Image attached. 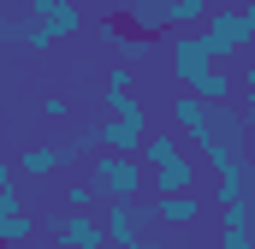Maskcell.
I'll use <instances>...</instances> for the list:
<instances>
[{
	"instance_id": "cell-1",
	"label": "cell",
	"mask_w": 255,
	"mask_h": 249,
	"mask_svg": "<svg viewBox=\"0 0 255 249\" xmlns=\"http://www.w3.org/2000/svg\"><path fill=\"white\" fill-rule=\"evenodd\" d=\"M196 36L208 42V54H214L220 65H238V60H244V48L255 42V24H250V12H244V6L214 0V6H208V18L196 24Z\"/></svg>"
},
{
	"instance_id": "cell-2",
	"label": "cell",
	"mask_w": 255,
	"mask_h": 249,
	"mask_svg": "<svg viewBox=\"0 0 255 249\" xmlns=\"http://www.w3.org/2000/svg\"><path fill=\"white\" fill-rule=\"evenodd\" d=\"M89 178L101 190V202H136V196L148 190V166H142L136 154H101V148H95Z\"/></svg>"
},
{
	"instance_id": "cell-3",
	"label": "cell",
	"mask_w": 255,
	"mask_h": 249,
	"mask_svg": "<svg viewBox=\"0 0 255 249\" xmlns=\"http://www.w3.org/2000/svg\"><path fill=\"white\" fill-rule=\"evenodd\" d=\"M166 65H172V77H178V89H196L208 71H214V54H208V42L196 36V30H172V42H166Z\"/></svg>"
},
{
	"instance_id": "cell-4",
	"label": "cell",
	"mask_w": 255,
	"mask_h": 249,
	"mask_svg": "<svg viewBox=\"0 0 255 249\" xmlns=\"http://www.w3.org/2000/svg\"><path fill=\"white\" fill-rule=\"evenodd\" d=\"M154 220V202H107L101 208V232H107V249H125V244H136L142 238V226Z\"/></svg>"
},
{
	"instance_id": "cell-5",
	"label": "cell",
	"mask_w": 255,
	"mask_h": 249,
	"mask_svg": "<svg viewBox=\"0 0 255 249\" xmlns=\"http://www.w3.org/2000/svg\"><path fill=\"white\" fill-rule=\"evenodd\" d=\"M208 214H214L208 190H166V196H154V220L160 226H196Z\"/></svg>"
},
{
	"instance_id": "cell-6",
	"label": "cell",
	"mask_w": 255,
	"mask_h": 249,
	"mask_svg": "<svg viewBox=\"0 0 255 249\" xmlns=\"http://www.w3.org/2000/svg\"><path fill=\"white\" fill-rule=\"evenodd\" d=\"M54 244H60V249H107V232H101L95 208H83V214H60Z\"/></svg>"
},
{
	"instance_id": "cell-7",
	"label": "cell",
	"mask_w": 255,
	"mask_h": 249,
	"mask_svg": "<svg viewBox=\"0 0 255 249\" xmlns=\"http://www.w3.org/2000/svg\"><path fill=\"white\" fill-rule=\"evenodd\" d=\"M30 18L54 36V42H71L77 30H83V12H77V0H30Z\"/></svg>"
},
{
	"instance_id": "cell-8",
	"label": "cell",
	"mask_w": 255,
	"mask_h": 249,
	"mask_svg": "<svg viewBox=\"0 0 255 249\" xmlns=\"http://www.w3.org/2000/svg\"><path fill=\"white\" fill-rule=\"evenodd\" d=\"M101 42H107V48H113L125 65H148V60H160V36H148V30L136 36V30H125V24H107V30H101Z\"/></svg>"
},
{
	"instance_id": "cell-9",
	"label": "cell",
	"mask_w": 255,
	"mask_h": 249,
	"mask_svg": "<svg viewBox=\"0 0 255 249\" xmlns=\"http://www.w3.org/2000/svg\"><path fill=\"white\" fill-rule=\"evenodd\" d=\"M89 142H95L101 154H136V148H142V124H125V119L107 113L101 124H89Z\"/></svg>"
},
{
	"instance_id": "cell-10",
	"label": "cell",
	"mask_w": 255,
	"mask_h": 249,
	"mask_svg": "<svg viewBox=\"0 0 255 249\" xmlns=\"http://www.w3.org/2000/svg\"><path fill=\"white\" fill-rule=\"evenodd\" d=\"M178 154H184V136H178L172 124H148V130H142V148H136V160H142L148 172H154V166H166V160H178Z\"/></svg>"
},
{
	"instance_id": "cell-11",
	"label": "cell",
	"mask_w": 255,
	"mask_h": 249,
	"mask_svg": "<svg viewBox=\"0 0 255 249\" xmlns=\"http://www.w3.org/2000/svg\"><path fill=\"white\" fill-rule=\"evenodd\" d=\"M166 113H172V130H178V136H190V142H196V136L208 130V113H214V107H208L202 95H190V89H178Z\"/></svg>"
},
{
	"instance_id": "cell-12",
	"label": "cell",
	"mask_w": 255,
	"mask_h": 249,
	"mask_svg": "<svg viewBox=\"0 0 255 249\" xmlns=\"http://www.w3.org/2000/svg\"><path fill=\"white\" fill-rule=\"evenodd\" d=\"M196 178H202V166H196L190 154H178V160H166V166L148 172V190H154V196H166V190H196Z\"/></svg>"
},
{
	"instance_id": "cell-13",
	"label": "cell",
	"mask_w": 255,
	"mask_h": 249,
	"mask_svg": "<svg viewBox=\"0 0 255 249\" xmlns=\"http://www.w3.org/2000/svg\"><path fill=\"white\" fill-rule=\"evenodd\" d=\"M101 107H107L113 119H125V124H142V130H148V107L136 101V89H101Z\"/></svg>"
},
{
	"instance_id": "cell-14",
	"label": "cell",
	"mask_w": 255,
	"mask_h": 249,
	"mask_svg": "<svg viewBox=\"0 0 255 249\" xmlns=\"http://www.w3.org/2000/svg\"><path fill=\"white\" fill-rule=\"evenodd\" d=\"M95 202H101V190H95V178H89V172L65 178V190H60V208H65V214H83V208H95Z\"/></svg>"
},
{
	"instance_id": "cell-15",
	"label": "cell",
	"mask_w": 255,
	"mask_h": 249,
	"mask_svg": "<svg viewBox=\"0 0 255 249\" xmlns=\"http://www.w3.org/2000/svg\"><path fill=\"white\" fill-rule=\"evenodd\" d=\"M130 18H136V30H166V0H130Z\"/></svg>"
},
{
	"instance_id": "cell-16",
	"label": "cell",
	"mask_w": 255,
	"mask_h": 249,
	"mask_svg": "<svg viewBox=\"0 0 255 249\" xmlns=\"http://www.w3.org/2000/svg\"><path fill=\"white\" fill-rule=\"evenodd\" d=\"M42 113L60 124V119H71V101H65V95H42Z\"/></svg>"
},
{
	"instance_id": "cell-17",
	"label": "cell",
	"mask_w": 255,
	"mask_h": 249,
	"mask_svg": "<svg viewBox=\"0 0 255 249\" xmlns=\"http://www.w3.org/2000/svg\"><path fill=\"white\" fill-rule=\"evenodd\" d=\"M244 154L255 160V113H244Z\"/></svg>"
},
{
	"instance_id": "cell-18",
	"label": "cell",
	"mask_w": 255,
	"mask_h": 249,
	"mask_svg": "<svg viewBox=\"0 0 255 249\" xmlns=\"http://www.w3.org/2000/svg\"><path fill=\"white\" fill-rule=\"evenodd\" d=\"M238 77H255V42L244 48V60H238Z\"/></svg>"
},
{
	"instance_id": "cell-19",
	"label": "cell",
	"mask_w": 255,
	"mask_h": 249,
	"mask_svg": "<svg viewBox=\"0 0 255 249\" xmlns=\"http://www.w3.org/2000/svg\"><path fill=\"white\" fill-rule=\"evenodd\" d=\"M238 89H244V107L255 113V77H238Z\"/></svg>"
},
{
	"instance_id": "cell-20",
	"label": "cell",
	"mask_w": 255,
	"mask_h": 249,
	"mask_svg": "<svg viewBox=\"0 0 255 249\" xmlns=\"http://www.w3.org/2000/svg\"><path fill=\"white\" fill-rule=\"evenodd\" d=\"M6 184H18V166H12V160H0V190Z\"/></svg>"
},
{
	"instance_id": "cell-21",
	"label": "cell",
	"mask_w": 255,
	"mask_h": 249,
	"mask_svg": "<svg viewBox=\"0 0 255 249\" xmlns=\"http://www.w3.org/2000/svg\"><path fill=\"white\" fill-rule=\"evenodd\" d=\"M244 12H250V24H255V0H244Z\"/></svg>"
},
{
	"instance_id": "cell-22",
	"label": "cell",
	"mask_w": 255,
	"mask_h": 249,
	"mask_svg": "<svg viewBox=\"0 0 255 249\" xmlns=\"http://www.w3.org/2000/svg\"><path fill=\"white\" fill-rule=\"evenodd\" d=\"M0 249H24V244H0Z\"/></svg>"
}]
</instances>
